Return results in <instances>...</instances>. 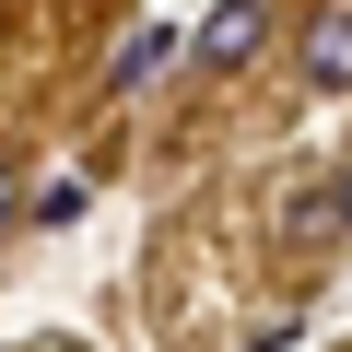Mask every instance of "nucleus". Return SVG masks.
I'll use <instances>...</instances> for the list:
<instances>
[{"mask_svg": "<svg viewBox=\"0 0 352 352\" xmlns=\"http://www.w3.org/2000/svg\"><path fill=\"white\" fill-rule=\"evenodd\" d=\"M164 59H176V36H164V24H141V36H129V47L106 59V82H118V94H141V82H153Z\"/></svg>", "mask_w": 352, "mask_h": 352, "instance_id": "obj_4", "label": "nucleus"}, {"mask_svg": "<svg viewBox=\"0 0 352 352\" xmlns=\"http://www.w3.org/2000/svg\"><path fill=\"white\" fill-rule=\"evenodd\" d=\"M282 247H340V200L329 188H294L282 200Z\"/></svg>", "mask_w": 352, "mask_h": 352, "instance_id": "obj_3", "label": "nucleus"}, {"mask_svg": "<svg viewBox=\"0 0 352 352\" xmlns=\"http://www.w3.org/2000/svg\"><path fill=\"white\" fill-rule=\"evenodd\" d=\"M329 200H340V247H352V164H340V176H329Z\"/></svg>", "mask_w": 352, "mask_h": 352, "instance_id": "obj_5", "label": "nucleus"}, {"mask_svg": "<svg viewBox=\"0 0 352 352\" xmlns=\"http://www.w3.org/2000/svg\"><path fill=\"white\" fill-rule=\"evenodd\" d=\"M0 223H12V164H0Z\"/></svg>", "mask_w": 352, "mask_h": 352, "instance_id": "obj_6", "label": "nucleus"}, {"mask_svg": "<svg viewBox=\"0 0 352 352\" xmlns=\"http://www.w3.org/2000/svg\"><path fill=\"white\" fill-rule=\"evenodd\" d=\"M258 47H270V0H223V12L188 36V59H200V71H247Z\"/></svg>", "mask_w": 352, "mask_h": 352, "instance_id": "obj_1", "label": "nucleus"}, {"mask_svg": "<svg viewBox=\"0 0 352 352\" xmlns=\"http://www.w3.org/2000/svg\"><path fill=\"white\" fill-rule=\"evenodd\" d=\"M305 82H317V94H352V0L305 24Z\"/></svg>", "mask_w": 352, "mask_h": 352, "instance_id": "obj_2", "label": "nucleus"}]
</instances>
